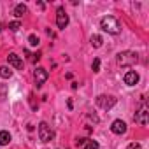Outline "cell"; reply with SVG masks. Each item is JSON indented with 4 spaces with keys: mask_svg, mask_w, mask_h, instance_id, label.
I'll return each mask as SVG.
<instances>
[{
    "mask_svg": "<svg viewBox=\"0 0 149 149\" xmlns=\"http://www.w3.org/2000/svg\"><path fill=\"white\" fill-rule=\"evenodd\" d=\"M100 28L111 35H118L121 32V23L114 18V16H105L100 19Z\"/></svg>",
    "mask_w": 149,
    "mask_h": 149,
    "instance_id": "6da1fadb",
    "label": "cell"
},
{
    "mask_svg": "<svg viewBox=\"0 0 149 149\" xmlns=\"http://www.w3.org/2000/svg\"><path fill=\"white\" fill-rule=\"evenodd\" d=\"M116 61L121 67H132V65H135L139 61V54L133 53V51H123V53H119L116 56Z\"/></svg>",
    "mask_w": 149,
    "mask_h": 149,
    "instance_id": "7a4b0ae2",
    "label": "cell"
},
{
    "mask_svg": "<svg viewBox=\"0 0 149 149\" xmlns=\"http://www.w3.org/2000/svg\"><path fill=\"white\" fill-rule=\"evenodd\" d=\"M97 105L100 109H104V111H109V109H112L116 105V98L111 97V95H98L97 97Z\"/></svg>",
    "mask_w": 149,
    "mask_h": 149,
    "instance_id": "3957f363",
    "label": "cell"
},
{
    "mask_svg": "<svg viewBox=\"0 0 149 149\" xmlns=\"http://www.w3.org/2000/svg\"><path fill=\"white\" fill-rule=\"evenodd\" d=\"M56 25L60 30H65L68 25V14L65 13L63 7H58V11H56Z\"/></svg>",
    "mask_w": 149,
    "mask_h": 149,
    "instance_id": "277c9868",
    "label": "cell"
},
{
    "mask_svg": "<svg viewBox=\"0 0 149 149\" xmlns=\"http://www.w3.org/2000/svg\"><path fill=\"white\" fill-rule=\"evenodd\" d=\"M39 137H40L42 142H49L53 139V132H51V128H49V125L46 121H42L39 125Z\"/></svg>",
    "mask_w": 149,
    "mask_h": 149,
    "instance_id": "5b68a950",
    "label": "cell"
},
{
    "mask_svg": "<svg viewBox=\"0 0 149 149\" xmlns=\"http://www.w3.org/2000/svg\"><path fill=\"white\" fill-rule=\"evenodd\" d=\"M33 77H35V84H37V88H39V86H42V84L47 81L49 74H47V70H46V68L39 67V68H35V72H33Z\"/></svg>",
    "mask_w": 149,
    "mask_h": 149,
    "instance_id": "8992f818",
    "label": "cell"
},
{
    "mask_svg": "<svg viewBox=\"0 0 149 149\" xmlns=\"http://www.w3.org/2000/svg\"><path fill=\"white\" fill-rule=\"evenodd\" d=\"M111 132L116 133V135H123V133H126V123L121 121V119L112 121V125H111Z\"/></svg>",
    "mask_w": 149,
    "mask_h": 149,
    "instance_id": "52a82bcc",
    "label": "cell"
},
{
    "mask_svg": "<svg viewBox=\"0 0 149 149\" xmlns=\"http://www.w3.org/2000/svg\"><path fill=\"white\" fill-rule=\"evenodd\" d=\"M133 119H135V123H139V125L146 126V125H147V109H146V107H142L139 112H135Z\"/></svg>",
    "mask_w": 149,
    "mask_h": 149,
    "instance_id": "ba28073f",
    "label": "cell"
},
{
    "mask_svg": "<svg viewBox=\"0 0 149 149\" xmlns=\"http://www.w3.org/2000/svg\"><path fill=\"white\" fill-rule=\"evenodd\" d=\"M137 83H139V74H137L135 70H130V72L125 74V84H128V86H135Z\"/></svg>",
    "mask_w": 149,
    "mask_h": 149,
    "instance_id": "9c48e42d",
    "label": "cell"
},
{
    "mask_svg": "<svg viewBox=\"0 0 149 149\" xmlns=\"http://www.w3.org/2000/svg\"><path fill=\"white\" fill-rule=\"evenodd\" d=\"M7 61H9V65H13V67L18 68V70L23 68V61H21V58H19L16 53H11V54L7 56Z\"/></svg>",
    "mask_w": 149,
    "mask_h": 149,
    "instance_id": "30bf717a",
    "label": "cell"
},
{
    "mask_svg": "<svg viewBox=\"0 0 149 149\" xmlns=\"http://www.w3.org/2000/svg\"><path fill=\"white\" fill-rule=\"evenodd\" d=\"M77 146H81L83 149H98L97 140H91V139H79Z\"/></svg>",
    "mask_w": 149,
    "mask_h": 149,
    "instance_id": "8fae6325",
    "label": "cell"
},
{
    "mask_svg": "<svg viewBox=\"0 0 149 149\" xmlns=\"http://www.w3.org/2000/svg\"><path fill=\"white\" fill-rule=\"evenodd\" d=\"M11 142V133L7 130H2L0 132V146H7Z\"/></svg>",
    "mask_w": 149,
    "mask_h": 149,
    "instance_id": "7c38bea8",
    "label": "cell"
},
{
    "mask_svg": "<svg viewBox=\"0 0 149 149\" xmlns=\"http://www.w3.org/2000/svg\"><path fill=\"white\" fill-rule=\"evenodd\" d=\"M26 11H28V9H26L25 4H18V6L14 7V16H16V18H21L23 14H26Z\"/></svg>",
    "mask_w": 149,
    "mask_h": 149,
    "instance_id": "4fadbf2b",
    "label": "cell"
},
{
    "mask_svg": "<svg viewBox=\"0 0 149 149\" xmlns=\"http://www.w3.org/2000/svg\"><path fill=\"white\" fill-rule=\"evenodd\" d=\"M11 76H13V70H11L9 67H6V65H2V67H0V77L9 79Z\"/></svg>",
    "mask_w": 149,
    "mask_h": 149,
    "instance_id": "5bb4252c",
    "label": "cell"
},
{
    "mask_svg": "<svg viewBox=\"0 0 149 149\" xmlns=\"http://www.w3.org/2000/svg\"><path fill=\"white\" fill-rule=\"evenodd\" d=\"M102 42H104V39H102L100 35H93V37H91V46H93V47H100Z\"/></svg>",
    "mask_w": 149,
    "mask_h": 149,
    "instance_id": "9a60e30c",
    "label": "cell"
},
{
    "mask_svg": "<svg viewBox=\"0 0 149 149\" xmlns=\"http://www.w3.org/2000/svg\"><path fill=\"white\" fill-rule=\"evenodd\" d=\"M28 42H30V46H35V47H37L40 40H39V37H37V35H33V33H32V35L28 37Z\"/></svg>",
    "mask_w": 149,
    "mask_h": 149,
    "instance_id": "2e32d148",
    "label": "cell"
},
{
    "mask_svg": "<svg viewBox=\"0 0 149 149\" xmlns=\"http://www.w3.org/2000/svg\"><path fill=\"white\" fill-rule=\"evenodd\" d=\"M21 28V23L19 21H13V23H9V30H13V32H18Z\"/></svg>",
    "mask_w": 149,
    "mask_h": 149,
    "instance_id": "e0dca14e",
    "label": "cell"
},
{
    "mask_svg": "<svg viewBox=\"0 0 149 149\" xmlns=\"http://www.w3.org/2000/svg\"><path fill=\"white\" fill-rule=\"evenodd\" d=\"M91 68H93V72H100V60H98V58H95V60H93Z\"/></svg>",
    "mask_w": 149,
    "mask_h": 149,
    "instance_id": "ac0fdd59",
    "label": "cell"
},
{
    "mask_svg": "<svg viewBox=\"0 0 149 149\" xmlns=\"http://www.w3.org/2000/svg\"><path fill=\"white\" fill-rule=\"evenodd\" d=\"M126 149H140V144H137V142H132V144H128V147Z\"/></svg>",
    "mask_w": 149,
    "mask_h": 149,
    "instance_id": "d6986e66",
    "label": "cell"
}]
</instances>
